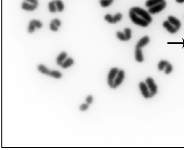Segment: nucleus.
Here are the masks:
<instances>
[{"instance_id": "obj_31", "label": "nucleus", "mask_w": 184, "mask_h": 150, "mask_svg": "<svg viewBox=\"0 0 184 150\" xmlns=\"http://www.w3.org/2000/svg\"><path fill=\"white\" fill-rule=\"evenodd\" d=\"M51 23L55 25L56 26H57L58 28H59L61 26L62 24L61 21H60L59 19L57 18H55L53 19V20L51 21Z\"/></svg>"}, {"instance_id": "obj_7", "label": "nucleus", "mask_w": 184, "mask_h": 150, "mask_svg": "<svg viewBox=\"0 0 184 150\" xmlns=\"http://www.w3.org/2000/svg\"><path fill=\"white\" fill-rule=\"evenodd\" d=\"M166 6V3L165 1L149 8L148 10V12L150 14H155L156 13H158L164 10Z\"/></svg>"}, {"instance_id": "obj_34", "label": "nucleus", "mask_w": 184, "mask_h": 150, "mask_svg": "<svg viewBox=\"0 0 184 150\" xmlns=\"http://www.w3.org/2000/svg\"><path fill=\"white\" fill-rule=\"evenodd\" d=\"M176 1L179 3H184V0H176Z\"/></svg>"}, {"instance_id": "obj_10", "label": "nucleus", "mask_w": 184, "mask_h": 150, "mask_svg": "<svg viewBox=\"0 0 184 150\" xmlns=\"http://www.w3.org/2000/svg\"><path fill=\"white\" fill-rule=\"evenodd\" d=\"M135 59L138 63H142L144 61V57L142 49L135 48Z\"/></svg>"}, {"instance_id": "obj_32", "label": "nucleus", "mask_w": 184, "mask_h": 150, "mask_svg": "<svg viewBox=\"0 0 184 150\" xmlns=\"http://www.w3.org/2000/svg\"><path fill=\"white\" fill-rule=\"evenodd\" d=\"M49 27L50 29L53 32H57L59 28L52 23L50 24Z\"/></svg>"}, {"instance_id": "obj_14", "label": "nucleus", "mask_w": 184, "mask_h": 150, "mask_svg": "<svg viewBox=\"0 0 184 150\" xmlns=\"http://www.w3.org/2000/svg\"><path fill=\"white\" fill-rule=\"evenodd\" d=\"M74 60L72 58H67L62 64L61 67L63 69H67L74 64Z\"/></svg>"}, {"instance_id": "obj_3", "label": "nucleus", "mask_w": 184, "mask_h": 150, "mask_svg": "<svg viewBox=\"0 0 184 150\" xmlns=\"http://www.w3.org/2000/svg\"><path fill=\"white\" fill-rule=\"evenodd\" d=\"M145 82L150 92L151 98H152L158 93V86L153 79L151 77H148L146 79Z\"/></svg>"}, {"instance_id": "obj_19", "label": "nucleus", "mask_w": 184, "mask_h": 150, "mask_svg": "<svg viewBox=\"0 0 184 150\" xmlns=\"http://www.w3.org/2000/svg\"><path fill=\"white\" fill-rule=\"evenodd\" d=\"M55 3L57 11L59 12H62L64 9V6L63 1L61 0H55Z\"/></svg>"}, {"instance_id": "obj_21", "label": "nucleus", "mask_w": 184, "mask_h": 150, "mask_svg": "<svg viewBox=\"0 0 184 150\" xmlns=\"http://www.w3.org/2000/svg\"><path fill=\"white\" fill-rule=\"evenodd\" d=\"M116 37L120 41H127L126 35L124 32L118 31L116 34Z\"/></svg>"}, {"instance_id": "obj_18", "label": "nucleus", "mask_w": 184, "mask_h": 150, "mask_svg": "<svg viewBox=\"0 0 184 150\" xmlns=\"http://www.w3.org/2000/svg\"><path fill=\"white\" fill-rule=\"evenodd\" d=\"M48 9L50 12L51 13H55L58 11L56 5L55 0H53L49 3Z\"/></svg>"}, {"instance_id": "obj_6", "label": "nucleus", "mask_w": 184, "mask_h": 150, "mask_svg": "<svg viewBox=\"0 0 184 150\" xmlns=\"http://www.w3.org/2000/svg\"><path fill=\"white\" fill-rule=\"evenodd\" d=\"M138 87L143 97L146 99L151 98V93L145 82L141 81L138 84Z\"/></svg>"}, {"instance_id": "obj_4", "label": "nucleus", "mask_w": 184, "mask_h": 150, "mask_svg": "<svg viewBox=\"0 0 184 150\" xmlns=\"http://www.w3.org/2000/svg\"><path fill=\"white\" fill-rule=\"evenodd\" d=\"M125 78V72L123 69H119L117 76L114 80L112 89H116L122 84Z\"/></svg>"}, {"instance_id": "obj_13", "label": "nucleus", "mask_w": 184, "mask_h": 150, "mask_svg": "<svg viewBox=\"0 0 184 150\" xmlns=\"http://www.w3.org/2000/svg\"><path fill=\"white\" fill-rule=\"evenodd\" d=\"M168 21L171 24L173 25L178 30L180 28L181 26L180 22L176 17L173 16H169L168 18Z\"/></svg>"}, {"instance_id": "obj_5", "label": "nucleus", "mask_w": 184, "mask_h": 150, "mask_svg": "<svg viewBox=\"0 0 184 150\" xmlns=\"http://www.w3.org/2000/svg\"><path fill=\"white\" fill-rule=\"evenodd\" d=\"M119 69L117 68H111L109 72L107 77V84L110 88H112L115 79L118 72Z\"/></svg>"}, {"instance_id": "obj_25", "label": "nucleus", "mask_w": 184, "mask_h": 150, "mask_svg": "<svg viewBox=\"0 0 184 150\" xmlns=\"http://www.w3.org/2000/svg\"><path fill=\"white\" fill-rule=\"evenodd\" d=\"M114 24H116L122 20L123 18V15L120 13H118L113 16Z\"/></svg>"}, {"instance_id": "obj_9", "label": "nucleus", "mask_w": 184, "mask_h": 150, "mask_svg": "<svg viewBox=\"0 0 184 150\" xmlns=\"http://www.w3.org/2000/svg\"><path fill=\"white\" fill-rule=\"evenodd\" d=\"M150 38L148 36H145L141 38L136 44L135 48L142 49L149 43Z\"/></svg>"}, {"instance_id": "obj_20", "label": "nucleus", "mask_w": 184, "mask_h": 150, "mask_svg": "<svg viewBox=\"0 0 184 150\" xmlns=\"http://www.w3.org/2000/svg\"><path fill=\"white\" fill-rule=\"evenodd\" d=\"M114 0H101L100 1V4L101 6L103 8L110 6L113 2Z\"/></svg>"}, {"instance_id": "obj_29", "label": "nucleus", "mask_w": 184, "mask_h": 150, "mask_svg": "<svg viewBox=\"0 0 184 150\" xmlns=\"http://www.w3.org/2000/svg\"><path fill=\"white\" fill-rule=\"evenodd\" d=\"M36 28L35 26L30 22H29V25L27 28L28 32L29 33L32 34L34 33L36 30Z\"/></svg>"}, {"instance_id": "obj_12", "label": "nucleus", "mask_w": 184, "mask_h": 150, "mask_svg": "<svg viewBox=\"0 0 184 150\" xmlns=\"http://www.w3.org/2000/svg\"><path fill=\"white\" fill-rule=\"evenodd\" d=\"M68 54L66 52H61L56 59V63L58 66H61L64 61L67 58Z\"/></svg>"}, {"instance_id": "obj_22", "label": "nucleus", "mask_w": 184, "mask_h": 150, "mask_svg": "<svg viewBox=\"0 0 184 150\" xmlns=\"http://www.w3.org/2000/svg\"><path fill=\"white\" fill-rule=\"evenodd\" d=\"M169 63L167 61H161L159 63L158 65V69L159 71H163L164 70L166 67Z\"/></svg>"}, {"instance_id": "obj_27", "label": "nucleus", "mask_w": 184, "mask_h": 150, "mask_svg": "<svg viewBox=\"0 0 184 150\" xmlns=\"http://www.w3.org/2000/svg\"><path fill=\"white\" fill-rule=\"evenodd\" d=\"M173 70V66L169 63L164 69L165 73L166 75H169L172 72Z\"/></svg>"}, {"instance_id": "obj_28", "label": "nucleus", "mask_w": 184, "mask_h": 150, "mask_svg": "<svg viewBox=\"0 0 184 150\" xmlns=\"http://www.w3.org/2000/svg\"><path fill=\"white\" fill-rule=\"evenodd\" d=\"M90 105H88L86 103H83L81 104L79 107V109L81 112H85L89 108Z\"/></svg>"}, {"instance_id": "obj_30", "label": "nucleus", "mask_w": 184, "mask_h": 150, "mask_svg": "<svg viewBox=\"0 0 184 150\" xmlns=\"http://www.w3.org/2000/svg\"><path fill=\"white\" fill-rule=\"evenodd\" d=\"M94 98L93 96L92 95H90L87 96L85 99V101H86V103L88 104V105H90L92 104L93 102Z\"/></svg>"}, {"instance_id": "obj_8", "label": "nucleus", "mask_w": 184, "mask_h": 150, "mask_svg": "<svg viewBox=\"0 0 184 150\" xmlns=\"http://www.w3.org/2000/svg\"><path fill=\"white\" fill-rule=\"evenodd\" d=\"M22 9L27 11H34L38 8V6L30 3L27 1H23L21 4Z\"/></svg>"}, {"instance_id": "obj_26", "label": "nucleus", "mask_w": 184, "mask_h": 150, "mask_svg": "<svg viewBox=\"0 0 184 150\" xmlns=\"http://www.w3.org/2000/svg\"><path fill=\"white\" fill-rule=\"evenodd\" d=\"M104 20L107 23L111 24H114L113 16L110 14H107L104 16Z\"/></svg>"}, {"instance_id": "obj_16", "label": "nucleus", "mask_w": 184, "mask_h": 150, "mask_svg": "<svg viewBox=\"0 0 184 150\" xmlns=\"http://www.w3.org/2000/svg\"><path fill=\"white\" fill-rule=\"evenodd\" d=\"M37 69L38 71L41 73L47 76L48 75L51 71L46 66L42 64H40L38 65Z\"/></svg>"}, {"instance_id": "obj_24", "label": "nucleus", "mask_w": 184, "mask_h": 150, "mask_svg": "<svg viewBox=\"0 0 184 150\" xmlns=\"http://www.w3.org/2000/svg\"><path fill=\"white\" fill-rule=\"evenodd\" d=\"M132 30L130 28H126L124 29V32L127 41H129L132 37Z\"/></svg>"}, {"instance_id": "obj_1", "label": "nucleus", "mask_w": 184, "mask_h": 150, "mask_svg": "<svg viewBox=\"0 0 184 150\" xmlns=\"http://www.w3.org/2000/svg\"><path fill=\"white\" fill-rule=\"evenodd\" d=\"M129 10L138 16L145 20L149 24L152 21V18L150 13L140 7H132Z\"/></svg>"}, {"instance_id": "obj_33", "label": "nucleus", "mask_w": 184, "mask_h": 150, "mask_svg": "<svg viewBox=\"0 0 184 150\" xmlns=\"http://www.w3.org/2000/svg\"><path fill=\"white\" fill-rule=\"evenodd\" d=\"M27 2L30 3L31 4L38 6L39 5V2L38 0H25Z\"/></svg>"}, {"instance_id": "obj_2", "label": "nucleus", "mask_w": 184, "mask_h": 150, "mask_svg": "<svg viewBox=\"0 0 184 150\" xmlns=\"http://www.w3.org/2000/svg\"><path fill=\"white\" fill-rule=\"evenodd\" d=\"M129 16L132 23L138 26L142 27H147L149 24L144 19L137 15L136 13L132 12L130 10L129 11Z\"/></svg>"}, {"instance_id": "obj_11", "label": "nucleus", "mask_w": 184, "mask_h": 150, "mask_svg": "<svg viewBox=\"0 0 184 150\" xmlns=\"http://www.w3.org/2000/svg\"><path fill=\"white\" fill-rule=\"evenodd\" d=\"M163 26L170 33L174 34L178 31V30L173 25L169 23L168 21H166L163 23Z\"/></svg>"}, {"instance_id": "obj_23", "label": "nucleus", "mask_w": 184, "mask_h": 150, "mask_svg": "<svg viewBox=\"0 0 184 150\" xmlns=\"http://www.w3.org/2000/svg\"><path fill=\"white\" fill-rule=\"evenodd\" d=\"M30 22L34 25L36 29H40L43 26V24L40 21L33 19L30 21Z\"/></svg>"}, {"instance_id": "obj_17", "label": "nucleus", "mask_w": 184, "mask_h": 150, "mask_svg": "<svg viewBox=\"0 0 184 150\" xmlns=\"http://www.w3.org/2000/svg\"><path fill=\"white\" fill-rule=\"evenodd\" d=\"M165 1V0H148L146 2L145 6L149 8Z\"/></svg>"}, {"instance_id": "obj_15", "label": "nucleus", "mask_w": 184, "mask_h": 150, "mask_svg": "<svg viewBox=\"0 0 184 150\" xmlns=\"http://www.w3.org/2000/svg\"><path fill=\"white\" fill-rule=\"evenodd\" d=\"M48 76L55 78V79H59L62 78L63 75L59 71L53 70L50 71Z\"/></svg>"}]
</instances>
